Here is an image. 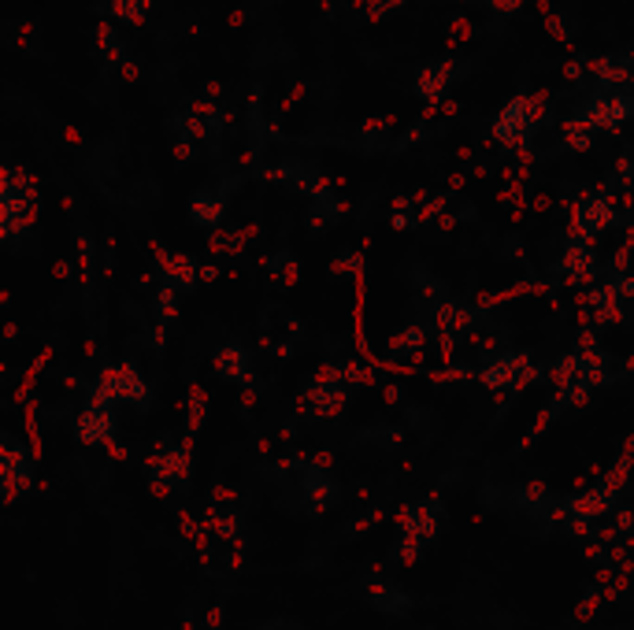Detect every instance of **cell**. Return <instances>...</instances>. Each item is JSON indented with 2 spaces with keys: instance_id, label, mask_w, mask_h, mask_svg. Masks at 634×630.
Wrapping results in <instances>:
<instances>
[{
  "instance_id": "cell-1",
  "label": "cell",
  "mask_w": 634,
  "mask_h": 630,
  "mask_svg": "<svg viewBox=\"0 0 634 630\" xmlns=\"http://www.w3.org/2000/svg\"><path fill=\"white\" fill-rule=\"evenodd\" d=\"M634 115V93H627V89H609V93H594L590 101L583 104V112H579V119H583L590 130H616V126L623 123V119H631Z\"/></svg>"
},
{
  "instance_id": "cell-2",
  "label": "cell",
  "mask_w": 634,
  "mask_h": 630,
  "mask_svg": "<svg viewBox=\"0 0 634 630\" xmlns=\"http://www.w3.org/2000/svg\"><path fill=\"white\" fill-rule=\"evenodd\" d=\"M457 71H460V60H434V63H427V67L419 71V78H416V93H419V97H427V101H438L445 89L457 82V78H453Z\"/></svg>"
},
{
  "instance_id": "cell-3",
  "label": "cell",
  "mask_w": 634,
  "mask_h": 630,
  "mask_svg": "<svg viewBox=\"0 0 634 630\" xmlns=\"http://www.w3.org/2000/svg\"><path fill=\"white\" fill-rule=\"evenodd\" d=\"M97 41H101V52H104V60H108V63L123 60V41L115 38V30L108 23L97 26Z\"/></svg>"
},
{
  "instance_id": "cell-4",
  "label": "cell",
  "mask_w": 634,
  "mask_h": 630,
  "mask_svg": "<svg viewBox=\"0 0 634 630\" xmlns=\"http://www.w3.org/2000/svg\"><path fill=\"white\" fill-rule=\"evenodd\" d=\"M464 4H486L497 15H516L523 8V0H464Z\"/></svg>"
},
{
  "instance_id": "cell-6",
  "label": "cell",
  "mask_w": 634,
  "mask_h": 630,
  "mask_svg": "<svg viewBox=\"0 0 634 630\" xmlns=\"http://www.w3.org/2000/svg\"><path fill=\"white\" fill-rule=\"evenodd\" d=\"M546 30H549V34H553L557 41H568V26H564V19H560V15H549V19H546Z\"/></svg>"
},
{
  "instance_id": "cell-8",
  "label": "cell",
  "mask_w": 634,
  "mask_h": 630,
  "mask_svg": "<svg viewBox=\"0 0 634 630\" xmlns=\"http://www.w3.org/2000/svg\"><path fill=\"white\" fill-rule=\"evenodd\" d=\"M631 175H634V171H631Z\"/></svg>"
},
{
  "instance_id": "cell-7",
  "label": "cell",
  "mask_w": 634,
  "mask_h": 630,
  "mask_svg": "<svg viewBox=\"0 0 634 630\" xmlns=\"http://www.w3.org/2000/svg\"><path fill=\"white\" fill-rule=\"evenodd\" d=\"M130 4H134V8H141V12H145V8H149V0H130Z\"/></svg>"
},
{
  "instance_id": "cell-5",
  "label": "cell",
  "mask_w": 634,
  "mask_h": 630,
  "mask_svg": "<svg viewBox=\"0 0 634 630\" xmlns=\"http://www.w3.org/2000/svg\"><path fill=\"white\" fill-rule=\"evenodd\" d=\"M405 0H368V15L371 19H379L382 12H394V8H401Z\"/></svg>"
}]
</instances>
